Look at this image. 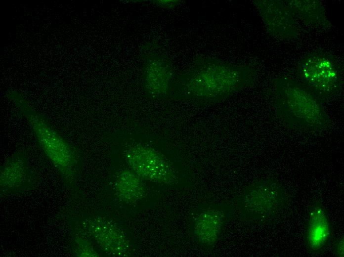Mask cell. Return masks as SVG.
<instances>
[{"mask_svg":"<svg viewBox=\"0 0 344 257\" xmlns=\"http://www.w3.org/2000/svg\"><path fill=\"white\" fill-rule=\"evenodd\" d=\"M344 238L339 239L335 245V253L339 257H344Z\"/></svg>","mask_w":344,"mask_h":257,"instance_id":"2e32d148","label":"cell"},{"mask_svg":"<svg viewBox=\"0 0 344 257\" xmlns=\"http://www.w3.org/2000/svg\"><path fill=\"white\" fill-rule=\"evenodd\" d=\"M278 85L279 113L287 124L311 131L326 128L328 117L310 91L292 81H283Z\"/></svg>","mask_w":344,"mask_h":257,"instance_id":"3957f363","label":"cell"},{"mask_svg":"<svg viewBox=\"0 0 344 257\" xmlns=\"http://www.w3.org/2000/svg\"><path fill=\"white\" fill-rule=\"evenodd\" d=\"M124 154L130 170L142 179L167 184L176 181L172 165L154 148L141 143H132L126 147Z\"/></svg>","mask_w":344,"mask_h":257,"instance_id":"277c9868","label":"cell"},{"mask_svg":"<svg viewBox=\"0 0 344 257\" xmlns=\"http://www.w3.org/2000/svg\"><path fill=\"white\" fill-rule=\"evenodd\" d=\"M252 77L249 68L212 57L198 58L187 74L184 89L194 98L215 100L241 89L251 81Z\"/></svg>","mask_w":344,"mask_h":257,"instance_id":"7a4b0ae2","label":"cell"},{"mask_svg":"<svg viewBox=\"0 0 344 257\" xmlns=\"http://www.w3.org/2000/svg\"><path fill=\"white\" fill-rule=\"evenodd\" d=\"M254 3L271 34L286 39L294 38L298 34L297 25L287 6L272 0H256Z\"/></svg>","mask_w":344,"mask_h":257,"instance_id":"9c48e42d","label":"cell"},{"mask_svg":"<svg viewBox=\"0 0 344 257\" xmlns=\"http://www.w3.org/2000/svg\"><path fill=\"white\" fill-rule=\"evenodd\" d=\"M144 69V84L147 92L154 97L166 95L170 88L172 75L169 61L162 56L152 55L147 60Z\"/></svg>","mask_w":344,"mask_h":257,"instance_id":"30bf717a","label":"cell"},{"mask_svg":"<svg viewBox=\"0 0 344 257\" xmlns=\"http://www.w3.org/2000/svg\"><path fill=\"white\" fill-rule=\"evenodd\" d=\"M86 233L109 255L129 257L131 246L124 231L117 223L105 217L95 216L83 222Z\"/></svg>","mask_w":344,"mask_h":257,"instance_id":"8992f818","label":"cell"},{"mask_svg":"<svg viewBox=\"0 0 344 257\" xmlns=\"http://www.w3.org/2000/svg\"><path fill=\"white\" fill-rule=\"evenodd\" d=\"M299 74L302 82L322 97L334 95L342 85V70L338 62L326 53L307 56L300 65Z\"/></svg>","mask_w":344,"mask_h":257,"instance_id":"5b68a950","label":"cell"},{"mask_svg":"<svg viewBox=\"0 0 344 257\" xmlns=\"http://www.w3.org/2000/svg\"><path fill=\"white\" fill-rule=\"evenodd\" d=\"M32 130L42 151L68 184H74L80 173L81 160L76 147L59 132L16 90L6 94Z\"/></svg>","mask_w":344,"mask_h":257,"instance_id":"6da1fadb","label":"cell"},{"mask_svg":"<svg viewBox=\"0 0 344 257\" xmlns=\"http://www.w3.org/2000/svg\"><path fill=\"white\" fill-rule=\"evenodd\" d=\"M35 178V174L24 153L15 151L0 166V194L11 195L24 192L32 186Z\"/></svg>","mask_w":344,"mask_h":257,"instance_id":"52a82bcc","label":"cell"},{"mask_svg":"<svg viewBox=\"0 0 344 257\" xmlns=\"http://www.w3.org/2000/svg\"><path fill=\"white\" fill-rule=\"evenodd\" d=\"M222 211L207 210L196 218L194 225V234L200 243L210 246L215 243L220 235L224 222Z\"/></svg>","mask_w":344,"mask_h":257,"instance_id":"7c38bea8","label":"cell"},{"mask_svg":"<svg viewBox=\"0 0 344 257\" xmlns=\"http://www.w3.org/2000/svg\"><path fill=\"white\" fill-rule=\"evenodd\" d=\"M76 248L74 254L77 257H98V253L91 243L86 239L82 237L76 238Z\"/></svg>","mask_w":344,"mask_h":257,"instance_id":"9a60e30c","label":"cell"},{"mask_svg":"<svg viewBox=\"0 0 344 257\" xmlns=\"http://www.w3.org/2000/svg\"><path fill=\"white\" fill-rule=\"evenodd\" d=\"M142 179L131 170L120 171L116 176L114 187L118 198L127 204L135 203L145 196Z\"/></svg>","mask_w":344,"mask_h":257,"instance_id":"4fadbf2b","label":"cell"},{"mask_svg":"<svg viewBox=\"0 0 344 257\" xmlns=\"http://www.w3.org/2000/svg\"><path fill=\"white\" fill-rule=\"evenodd\" d=\"M309 1L290 2L287 6L291 11H293L310 24L320 25L322 22H327L322 6L318 2Z\"/></svg>","mask_w":344,"mask_h":257,"instance_id":"5bb4252c","label":"cell"},{"mask_svg":"<svg viewBox=\"0 0 344 257\" xmlns=\"http://www.w3.org/2000/svg\"><path fill=\"white\" fill-rule=\"evenodd\" d=\"M331 230L330 223L324 209L316 204L311 209L306 231L308 247L314 252L321 250L327 243Z\"/></svg>","mask_w":344,"mask_h":257,"instance_id":"8fae6325","label":"cell"},{"mask_svg":"<svg viewBox=\"0 0 344 257\" xmlns=\"http://www.w3.org/2000/svg\"><path fill=\"white\" fill-rule=\"evenodd\" d=\"M284 194L276 182L263 180L255 183L246 190L244 203L250 212L259 215H268L282 206Z\"/></svg>","mask_w":344,"mask_h":257,"instance_id":"ba28073f","label":"cell"}]
</instances>
